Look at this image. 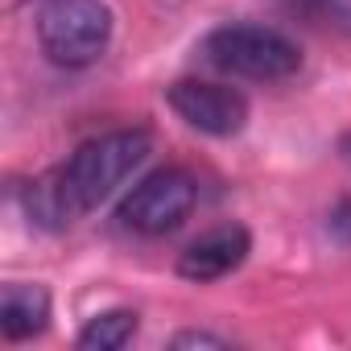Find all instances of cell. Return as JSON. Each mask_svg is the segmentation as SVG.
I'll use <instances>...</instances> for the list:
<instances>
[{
  "label": "cell",
  "instance_id": "1",
  "mask_svg": "<svg viewBox=\"0 0 351 351\" xmlns=\"http://www.w3.org/2000/svg\"><path fill=\"white\" fill-rule=\"evenodd\" d=\"M149 145L153 141H149L145 128H120V132H104V136L83 141L71 153V161H62L58 169L42 173L38 182H29L25 207H29L34 223L50 228V232L71 228L79 215L99 207L145 161Z\"/></svg>",
  "mask_w": 351,
  "mask_h": 351
},
{
  "label": "cell",
  "instance_id": "2",
  "mask_svg": "<svg viewBox=\"0 0 351 351\" xmlns=\"http://www.w3.org/2000/svg\"><path fill=\"white\" fill-rule=\"evenodd\" d=\"M199 50L215 71L252 83H281L302 66V50L285 34L265 25H219L203 38Z\"/></svg>",
  "mask_w": 351,
  "mask_h": 351
},
{
  "label": "cell",
  "instance_id": "3",
  "mask_svg": "<svg viewBox=\"0 0 351 351\" xmlns=\"http://www.w3.org/2000/svg\"><path fill=\"white\" fill-rule=\"evenodd\" d=\"M112 42V9L104 0H46L38 9V46L54 66H91Z\"/></svg>",
  "mask_w": 351,
  "mask_h": 351
},
{
  "label": "cell",
  "instance_id": "4",
  "mask_svg": "<svg viewBox=\"0 0 351 351\" xmlns=\"http://www.w3.org/2000/svg\"><path fill=\"white\" fill-rule=\"evenodd\" d=\"M199 203V182L191 178L186 169L178 165H165V169H153L149 178H141L128 199L120 203V223L128 232H141V236H165L173 228H182L191 219Z\"/></svg>",
  "mask_w": 351,
  "mask_h": 351
},
{
  "label": "cell",
  "instance_id": "5",
  "mask_svg": "<svg viewBox=\"0 0 351 351\" xmlns=\"http://www.w3.org/2000/svg\"><path fill=\"white\" fill-rule=\"evenodd\" d=\"M165 99L191 128L207 136H236L248 124V99L236 87H223L211 79H178L165 91Z\"/></svg>",
  "mask_w": 351,
  "mask_h": 351
},
{
  "label": "cell",
  "instance_id": "6",
  "mask_svg": "<svg viewBox=\"0 0 351 351\" xmlns=\"http://www.w3.org/2000/svg\"><path fill=\"white\" fill-rule=\"evenodd\" d=\"M252 252V236L244 223H219V228H207L199 240H191L178 256V273L186 281H219L228 273H236Z\"/></svg>",
  "mask_w": 351,
  "mask_h": 351
},
{
  "label": "cell",
  "instance_id": "7",
  "mask_svg": "<svg viewBox=\"0 0 351 351\" xmlns=\"http://www.w3.org/2000/svg\"><path fill=\"white\" fill-rule=\"evenodd\" d=\"M50 322V293L42 285H5L0 289V330L5 339L21 343L42 335Z\"/></svg>",
  "mask_w": 351,
  "mask_h": 351
},
{
  "label": "cell",
  "instance_id": "8",
  "mask_svg": "<svg viewBox=\"0 0 351 351\" xmlns=\"http://www.w3.org/2000/svg\"><path fill=\"white\" fill-rule=\"evenodd\" d=\"M132 335H136V314L132 310H108V314H95L79 330V347L83 351H120Z\"/></svg>",
  "mask_w": 351,
  "mask_h": 351
},
{
  "label": "cell",
  "instance_id": "9",
  "mask_svg": "<svg viewBox=\"0 0 351 351\" xmlns=\"http://www.w3.org/2000/svg\"><path fill=\"white\" fill-rule=\"evenodd\" d=\"M326 232H330L339 244H347V248H351V199H343V203L330 211V219H326Z\"/></svg>",
  "mask_w": 351,
  "mask_h": 351
},
{
  "label": "cell",
  "instance_id": "10",
  "mask_svg": "<svg viewBox=\"0 0 351 351\" xmlns=\"http://www.w3.org/2000/svg\"><path fill=\"white\" fill-rule=\"evenodd\" d=\"M173 347H228V339L207 335V330H182V335H173Z\"/></svg>",
  "mask_w": 351,
  "mask_h": 351
}]
</instances>
